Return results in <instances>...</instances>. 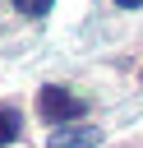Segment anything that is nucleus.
<instances>
[{
	"instance_id": "1",
	"label": "nucleus",
	"mask_w": 143,
	"mask_h": 148,
	"mask_svg": "<svg viewBox=\"0 0 143 148\" xmlns=\"http://www.w3.org/2000/svg\"><path fill=\"white\" fill-rule=\"evenodd\" d=\"M37 111H42V120H51V125H69V120L83 116V97H74V92L60 88V83H46V88H37Z\"/></svg>"
},
{
	"instance_id": "2",
	"label": "nucleus",
	"mask_w": 143,
	"mask_h": 148,
	"mask_svg": "<svg viewBox=\"0 0 143 148\" xmlns=\"http://www.w3.org/2000/svg\"><path fill=\"white\" fill-rule=\"evenodd\" d=\"M97 143H101V130L97 125H60L46 139V148H97Z\"/></svg>"
},
{
	"instance_id": "3",
	"label": "nucleus",
	"mask_w": 143,
	"mask_h": 148,
	"mask_svg": "<svg viewBox=\"0 0 143 148\" xmlns=\"http://www.w3.org/2000/svg\"><path fill=\"white\" fill-rule=\"evenodd\" d=\"M9 139H18V111H14V106H0V148H5Z\"/></svg>"
},
{
	"instance_id": "4",
	"label": "nucleus",
	"mask_w": 143,
	"mask_h": 148,
	"mask_svg": "<svg viewBox=\"0 0 143 148\" xmlns=\"http://www.w3.org/2000/svg\"><path fill=\"white\" fill-rule=\"evenodd\" d=\"M51 5H55V0H14V9H18V14H28V18L51 14Z\"/></svg>"
},
{
	"instance_id": "5",
	"label": "nucleus",
	"mask_w": 143,
	"mask_h": 148,
	"mask_svg": "<svg viewBox=\"0 0 143 148\" xmlns=\"http://www.w3.org/2000/svg\"><path fill=\"white\" fill-rule=\"evenodd\" d=\"M120 9H143V0H115Z\"/></svg>"
}]
</instances>
